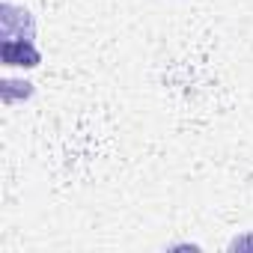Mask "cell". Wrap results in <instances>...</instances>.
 <instances>
[{
    "mask_svg": "<svg viewBox=\"0 0 253 253\" xmlns=\"http://www.w3.org/2000/svg\"><path fill=\"white\" fill-rule=\"evenodd\" d=\"M0 60H3V66L36 69L42 63V51L36 48V42H27V39H3L0 42Z\"/></svg>",
    "mask_w": 253,
    "mask_h": 253,
    "instance_id": "7a4b0ae2",
    "label": "cell"
},
{
    "mask_svg": "<svg viewBox=\"0 0 253 253\" xmlns=\"http://www.w3.org/2000/svg\"><path fill=\"white\" fill-rule=\"evenodd\" d=\"M0 27H3V39H27L36 42V21L30 15L27 6H15V3H3L0 9Z\"/></svg>",
    "mask_w": 253,
    "mask_h": 253,
    "instance_id": "6da1fadb",
    "label": "cell"
},
{
    "mask_svg": "<svg viewBox=\"0 0 253 253\" xmlns=\"http://www.w3.org/2000/svg\"><path fill=\"white\" fill-rule=\"evenodd\" d=\"M229 250H253V232H247V235L229 241Z\"/></svg>",
    "mask_w": 253,
    "mask_h": 253,
    "instance_id": "3957f363",
    "label": "cell"
}]
</instances>
